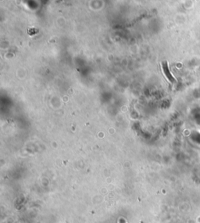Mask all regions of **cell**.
Instances as JSON below:
<instances>
[{
    "label": "cell",
    "mask_w": 200,
    "mask_h": 223,
    "mask_svg": "<svg viewBox=\"0 0 200 223\" xmlns=\"http://www.w3.org/2000/svg\"><path fill=\"white\" fill-rule=\"evenodd\" d=\"M162 67H163V73H164L165 76L167 77V79H168L170 82H175V78L174 77V76L171 74V73L170 72V70H169V67H168L167 62H166V61L163 62V63H162Z\"/></svg>",
    "instance_id": "6da1fadb"
}]
</instances>
